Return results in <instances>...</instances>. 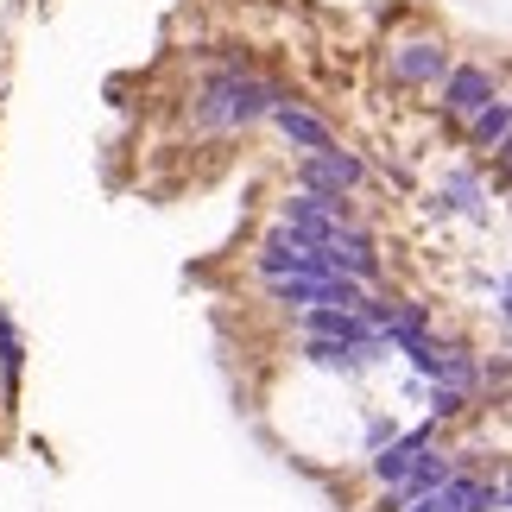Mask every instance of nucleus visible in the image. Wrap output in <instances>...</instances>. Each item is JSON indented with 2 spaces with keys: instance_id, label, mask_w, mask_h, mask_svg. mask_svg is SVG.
I'll return each mask as SVG.
<instances>
[{
  "instance_id": "f257e3e1",
  "label": "nucleus",
  "mask_w": 512,
  "mask_h": 512,
  "mask_svg": "<svg viewBox=\"0 0 512 512\" xmlns=\"http://www.w3.org/2000/svg\"><path fill=\"white\" fill-rule=\"evenodd\" d=\"M272 102H285V95L266 89V83H253V76H241V70H228V76H215V83L203 89V121L241 127V121H260V114H272Z\"/></svg>"
},
{
  "instance_id": "f03ea898",
  "label": "nucleus",
  "mask_w": 512,
  "mask_h": 512,
  "mask_svg": "<svg viewBox=\"0 0 512 512\" xmlns=\"http://www.w3.org/2000/svg\"><path fill=\"white\" fill-rule=\"evenodd\" d=\"M279 222L291 228V234H304V241H329V234H336L342 222H354L348 215V203L342 196H323V190H298V196H285L279 203Z\"/></svg>"
},
{
  "instance_id": "7ed1b4c3",
  "label": "nucleus",
  "mask_w": 512,
  "mask_h": 512,
  "mask_svg": "<svg viewBox=\"0 0 512 512\" xmlns=\"http://www.w3.org/2000/svg\"><path fill=\"white\" fill-rule=\"evenodd\" d=\"M500 506H506V481L481 487V481H462V475H449V481H437V487H430V494L405 500L399 512H500Z\"/></svg>"
},
{
  "instance_id": "20e7f679",
  "label": "nucleus",
  "mask_w": 512,
  "mask_h": 512,
  "mask_svg": "<svg viewBox=\"0 0 512 512\" xmlns=\"http://www.w3.org/2000/svg\"><path fill=\"white\" fill-rule=\"evenodd\" d=\"M298 177H304V190H323V196H348V190L361 184L367 171H361V159H354V152L329 146V152H304Z\"/></svg>"
},
{
  "instance_id": "39448f33",
  "label": "nucleus",
  "mask_w": 512,
  "mask_h": 512,
  "mask_svg": "<svg viewBox=\"0 0 512 512\" xmlns=\"http://www.w3.org/2000/svg\"><path fill=\"white\" fill-rule=\"evenodd\" d=\"M437 89H443V108H449V114H462V121H468L475 108H487V102L500 95L494 70H481V64H449V76H443Z\"/></svg>"
},
{
  "instance_id": "423d86ee",
  "label": "nucleus",
  "mask_w": 512,
  "mask_h": 512,
  "mask_svg": "<svg viewBox=\"0 0 512 512\" xmlns=\"http://www.w3.org/2000/svg\"><path fill=\"white\" fill-rule=\"evenodd\" d=\"M392 76L411 89H430L449 76V51L437 45V38H411V45H392Z\"/></svg>"
},
{
  "instance_id": "0eeeda50",
  "label": "nucleus",
  "mask_w": 512,
  "mask_h": 512,
  "mask_svg": "<svg viewBox=\"0 0 512 512\" xmlns=\"http://www.w3.org/2000/svg\"><path fill=\"white\" fill-rule=\"evenodd\" d=\"M272 127H279L298 152H329V146H336V127H329L323 114L298 108V102H272Z\"/></svg>"
},
{
  "instance_id": "6e6552de",
  "label": "nucleus",
  "mask_w": 512,
  "mask_h": 512,
  "mask_svg": "<svg viewBox=\"0 0 512 512\" xmlns=\"http://www.w3.org/2000/svg\"><path fill=\"white\" fill-rule=\"evenodd\" d=\"M386 342H336V336H310L304 342V361L310 367H329V373H361L367 361H380Z\"/></svg>"
},
{
  "instance_id": "1a4fd4ad",
  "label": "nucleus",
  "mask_w": 512,
  "mask_h": 512,
  "mask_svg": "<svg viewBox=\"0 0 512 512\" xmlns=\"http://www.w3.org/2000/svg\"><path fill=\"white\" fill-rule=\"evenodd\" d=\"M19 367H26V342H19V323H13V310L0 304V399H19Z\"/></svg>"
},
{
  "instance_id": "9d476101",
  "label": "nucleus",
  "mask_w": 512,
  "mask_h": 512,
  "mask_svg": "<svg viewBox=\"0 0 512 512\" xmlns=\"http://www.w3.org/2000/svg\"><path fill=\"white\" fill-rule=\"evenodd\" d=\"M424 449H430V430H411V437H399L386 456H373V475H380V481H405L411 468H418Z\"/></svg>"
},
{
  "instance_id": "9b49d317",
  "label": "nucleus",
  "mask_w": 512,
  "mask_h": 512,
  "mask_svg": "<svg viewBox=\"0 0 512 512\" xmlns=\"http://www.w3.org/2000/svg\"><path fill=\"white\" fill-rule=\"evenodd\" d=\"M468 127H475V146H506V127H512V108L500 102V95H494V102H487V108H475V114H468Z\"/></svg>"
}]
</instances>
